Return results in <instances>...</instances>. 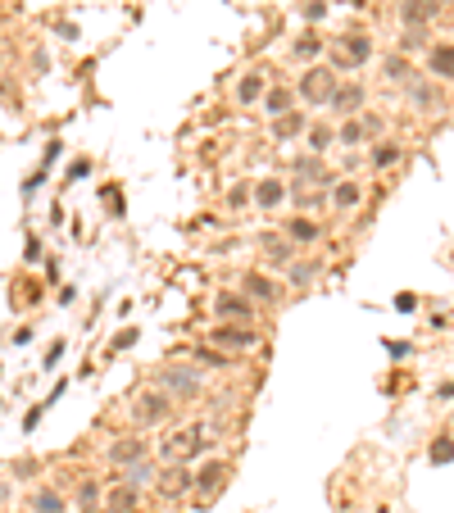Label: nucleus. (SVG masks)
<instances>
[{"label": "nucleus", "mask_w": 454, "mask_h": 513, "mask_svg": "<svg viewBox=\"0 0 454 513\" xmlns=\"http://www.w3.org/2000/svg\"><path fill=\"white\" fill-rule=\"evenodd\" d=\"M141 454H146V445H141V441H128V445L114 450V459H119V463H137Z\"/></svg>", "instance_id": "obj_13"}, {"label": "nucleus", "mask_w": 454, "mask_h": 513, "mask_svg": "<svg viewBox=\"0 0 454 513\" xmlns=\"http://www.w3.org/2000/svg\"><path fill=\"white\" fill-rule=\"evenodd\" d=\"M332 105H336V110H341V114H350V110H359V105H364V91H359V87H346V91H336V96H332Z\"/></svg>", "instance_id": "obj_9"}, {"label": "nucleus", "mask_w": 454, "mask_h": 513, "mask_svg": "<svg viewBox=\"0 0 454 513\" xmlns=\"http://www.w3.org/2000/svg\"><path fill=\"white\" fill-rule=\"evenodd\" d=\"M404 19H432V0H409V10H404Z\"/></svg>", "instance_id": "obj_15"}, {"label": "nucleus", "mask_w": 454, "mask_h": 513, "mask_svg": "<svg viewBox=\"0 0 454 513\" xmlns=\"http://www.w3.org/2000/svg\"><path fill=\"white\" fill-rule=\"evenodd\" d=\"M109 504H114V513H132V509H137V491L123 486V491H114V500H109Z\"/></svg>", "instance_id": "obj_12"}, {"label": "nucleus", "mask_w": 454, "mask_h": 513, "mask_svg": "<svg viewBox=\"0 0 454 513\" xmlns=\"http://www.w3.org/2000/svg\"><path fill=\"white\" fill-rule=\"evenodd\" d=\"M218 314H237V318H246V305H241V300H218Z\"/></svg>", "instance_id": "obj_22"}, {"label": "nucleus", "mask_w": 454, "mask_h": 513, "mask_svg": "<svg viewBox=\"0 0 454 513\" xmlns=\"http://www.w3.org/2000/svg\"><path fill=\"white\" fill-rule=\"evenodd\" d=\"M300 96L304 100H332L336 96V77L327 73V68H309V73H304V82H300Z\"/></svg>", "instance_id": "obj_1"}, {"label": "nucleus", "mask_w": 454, "mask_h": 513, "mask_svg": "<svg viewBox=\"0 0 454 513\" xmlns=\"http://www.w3.org/2000/svg\"><path fill=\"white\" fill-rule=\"evenodd\" d=\"M223 477H227V463H209V468L200 472V486H205V491H218Z\"/></svg>", "instance_id": "obj_10"}, {"label": "nucleus", "mask_w": 454, "mask_h": 513, "mask_svg": "<svg viewBox=\"0 0 454 513\" xmlns=\"http://www.w3.org/2000/svg\"><path fill=\"white\" fill-rule=\"evenodd\" d=\"M291 132H300V119H295V114L277 119V137H291Z\"/></svg>", "instance_id": "obj_23"}, {"label": "nucleus", "mask_w": 454, "mask_h": 513, "mask_svg": "<svg viewBox=\"0 0 454 513\" xmlns=\"http://www.w3.org/2000/svg\"><path fill=\"white\" fill-rule=\"evenodd\" d=\"M432 73L436 77H454V46H436L432 50Z\"/></svg>", "instance_id": "obj_6"}, {"label": "nucleus", "mask_w": 454, "mask_h": 513, "mask_svg": "<svg viewBox=\"0 0 454 513\" xmlns=\"http://www.w3.org/2000/svg\"><path fill=\"white\" fill-rule=\"evenodd\" d=\"M32 513H64V500L55 491H37L32 495Z\"/></svg>", "instance_id": "obj_8"}, {"label": "nucleus", "mask_w": 454, "mask_h": 513, "mask_svg": "<svg viewBox=\"0 0 454 513\" xmlns=\"http://www.w3.org/2000/svg\"><path fill=\"white\" fill-rule=\"evenodd\" d=\"M295 50H300V55H318V50H323V41H318V37L309 32L304 41H295Z\"/></svg>", "instance_id": "obj_21"}, {"label": "nucleus", "mask_w": 454, "mask_h": 513, "mask_svg": "<svg viewBox=\"0 0 454 513\" xmlns=\"http://www.w3.org/2000/svg\"><path fill=\"white\" fill-rule=\"evenodd\" d=\"M332 200H336V205H341V209H355V205H359V186H355V182L336 186V191H332Z\"/></svg>", "instance_id": "obj_11"}, {"label": "nucleus", "mask_w": 454, "mask_h": 513, "mask_svg": "<svg viewBox=\"0 0 454 513\" xmlns=\"http://www.w3.org/2000/svg\"><path fill=\"white\" fill-rule=\"evenodd\" d=\"M241 286H246L250 295H259V300H277V286H273L264 273H246V282H241Z\"/></svg>", "instance_id": "obj_4"}, {"label": "nucleus", "mask_w": 454, "mask_h": 513, "mask_svg": "<svg viewBox=\"0 0 454 513\" xmlns=\"http://www.w3.org/2000/svg\"><path fill=\"white\" fill-rule=\"evenodd\" d=\"M450 459H454V445H450V441H436V445H432V463H450Z\"/></svg>", "instance_id": "obj_19"}, {"label": "nucleus", "mask_w": 454, "mask_h": 513, "mask_svg": "<svg viewBox=\"0 0 454 513\" xmlns=\"http://www.w3.org/2000/svg\"><path fill=\"white\" fill-rule=\"evenodd\" d=\"M82 513H100V509H82Z\"/></svg>", "instance_id": "obj_26"}, {"label": "nucleus", "mask_w": 454, "mask_h": 513, "mask_svg": "<svg viewBox=\"0 0 454 513\" xmlns=\"http://www.w3.org/2000/svg\"><path fill=\"white\" fill-rule=\"evenodd\" d=\"M291 237H295V241H314L318 228H314L309 219H291Z\"/></svg>", "instance_id": "obj_14"}, {"label": "nucleus", "mask_w": 454, "mask_h": 513, "mask_svg": "<svg viewBox=\"0 0 454 513\" xmlns=\"http://www.w3.org/2000/svg\"><path fill=\"white\" fill-rule=\"evenodd\" d=\"M368 55H373V46H368V37H350V46L341 50V64H364Z\"/></svg>", "instance_id": "obj_5"}, {"label": "nucleus", "mask_w": 454, "mask_h": 513, "mask_svg": "<svg viewBox=\"0 0 454 513\" xmlns=\"http://www.w3.org/2000/svg\"><path fill=\"white\" fill-rule=\"evenodd\" d=\"M255 200H259L264 209H273V205L286 200V186H282V182H259V186H255Z\"/></svg>", "instance_id": "obj_3"}, {"label": "nucleus", "mask_w": 454, "mask_h": 513, "mask_svg": "<svg viewBox=\"0 0 454 513\" xmlns=\"http://www.w3.org/2000/svg\"><path fill=\"white\" fill-rule=\"evenodd\" d=\"M164 486V495H177V491H186V472H168V481H159Z\"/></svg>", "instance_id": "obj_18"}, {"label": "nucleus", "mask_w": 454, "mask_h": 513, "mask_svg": "<svg viewBox=\"0 0 454 513\" xmlns=\"http://www.w3.org/2000/svg\"><path fill=\"white\" fill-rule=\"evenodd\" d=\"M359 137H364V128H355V123H350V128H341V141H359Z\"/></svg>", "instance_id": "obj_25"}, {"label": "nucleus", "mask_w": 454, "mask_h": 513, "mask_svg": "<svg viewBox=\"0 0 454 513\" xmlns=\"http://www.w3.org/2000/svg\"><path fill=\"white\" fill-rule=\"evenodd\" d=\"M395 159H400V150H395V145H377V150H373V164H377V168L395 164Z\"/></svg>", "instance_id": "obj_17"}, {"label": "nucleus", "mask_w": 454, "mask_h": 513, "mask_svg": "<svg viewBox=\"0 0 454 513\" xmlns=\"http://www.w3.org/2000/svg\"><path fill=\"white\" fill-rule=\"evenodd\" d=\"M327 141H332V132H327V128H314V137H309V145H314V150H323Z\"/></svg>", "instance_id": "obj_24"}, {"label": "nucleus", "mask_w": 454, "mask_h": 513, "mask_svg": "<svg viewBox=\"0 0 454 513\" xmlns=\"http://www.w3.org/2000/svg\"><path fill=\"white\" fill-rule=\"evenodd\" d=\"M268 110L286 114V110H291V91H268Z\"/></svg>", "instance_id": "obj_16"}, {"label": "nucleus", "mask_w": 454, "mask_h": 513, "mask_svg": "<svg viewBox=\"0 0 454 513\" xmlns=\"http://www.w3.org/2000/svg\"><path fill=\"white\" fill-rule=\"evenodd\" d=\"M259 91H264V82H259V77H246V82H241V91H237V96H241V100H255V96H259Z\"/></svg>", "instance_id": "obj_20"}, {"label": "nucleus", "mask_w": 454, "mask_h": 513, "mask_svg": "<svg viewBox=\"0 0 454 513\" xmlns=\"http://www.w3.org/2000/svg\"><path fill=\"white\" fill-rule=\"evenodd\" d=\"M168 414V395H141V409H137V418L141 423H159V418Z\"/></svg>", "instance_id": "obj_2"}, {"label": "nucleus", "mask_w": 454, "mask_h": 513, "mask_svg": "<svg viewBox=\"0 0 454 513\" xmlns=\"http://www.w3.org/2000/svg\"><path fill=\"white\" fill-rule=\"evenodd\" d=\"M214 341H218V345H237V350H246V345H255V332H237V328H218V332H214Z\"/></svg>", "instance_id": "obj_7"}]
</instances>
